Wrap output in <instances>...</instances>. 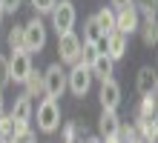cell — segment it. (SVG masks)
I'll list each match as a JSON object with an SVG mask.
<instances>
[{
	"mask_svg": "<svg viewBox=\"0 0 158 143\" xmlns=\"http://www.w3.org/2000/svg\"><path fill=\"white\" fill-rule=\"evenodd\" d=\"M9 140L12 143H38V135L29 129V123H15V132Z\"/></svg>",
	"mask_w": 158,
	"mask_h": 143,
	"instance_id": "e0dca14e",
	"label": "cell"
},
{
	"mask_svg": "<svg viewBox=\"0 0 158 143\" xmlns=\"http://www.w3.org/2000/svg\"><path fill=\"white\" fill-rule=\"evenodd\" d=\"M118 129H121V117H118L115 112L104 109V112H101V117H98V135L104 137V140H112L118 135Z\"/></svg>",
	"mask_w": 158,
	"mask_h": 143,
	"instance_id": "8fae6325",
	"label": "cell"
},
{
	"mask_svg": "<svg viewBox=\"0 0 158 143\" xmlns=\"http://www.w3.org/2000/svg\"><path fill=\"white\" fill-rule=\"evenodd\" d=\"M0 140H3V137H0Z\"/></svg>",
	"mask_w": 158,
	"mask_h": 143,
	"instance_id": "4dcf8cb0",
	"label": "cell"
},
{
	"mask_svg": "<svg viewBox=\"0 0 158 143\" xmlns=\"http://www.w3.org/2000/svg\"><path fill=\"white\" fill-rule=\"evenodd\" d=\"M63 92H66V72H63L60 63H52L43 72V94L49 100H58Z\"/></svg>",
	"mask_w": 158,
	"mask_h": 143,
	"instance_id": "3957f363",
	"label": "cell"
},
{
	"mask_svg": "<svg viewBox=\"0 0 158 143\" xmlns=\"http://www.w3.org/2000/svg\"><path fill=\"white\" fill-rule=\"evenodd\" d=\"M101 40H104V32L98 29V23H95V17H86V23H83V40L81 43H86V46H101Z\"/></svg>",
	"mask_w": 158,
	"mask_h": 143,
	"instance_id": "9a60e30c",
	"label": "cell"
},
{
	"mask_svg": "<svg viewBox=\"0 0 158 143\" xmlns=\"http://www.w3.org/2000/svg\"><path fill=\"white\" fill-rule=\"evenodd\" d=\"M144 132V143H155V117H138Z\"/></svg>",
	"mask_w": 158,
	"mask_h": 143,
	"instance_id": "44dd1931",
	"label": "cell"
},
{
	"mask_svg": "<svg viewBox=\"0 0 158 143\" xmlns=\"http://www.w3.org/2000/svg\"><path fill=\"white\" fill-rule=\"evenodd\" d=\"M49 14H52V26H55V32H58V34L72 32V29H75L78 12H75V6H72V0H58Z\"/></svg>",
	"mask_w": 158,
	"mask_h": 143,
	"instance_id": "7a4b0ae2",
	"label": "cell"
},
{
	"mask_svg": "<svg viewBox=\"0 0 158 143\" xmlns=\"http://www.w3.org/2000/svg\"><path fill=\"white\" fill-rule=\"evenodd\" d=\"M58 126H60V106H58V100L43 97L40 106H38V129L43 132V135H52V132H58Z\"/></svg>",
	"mask_w": 158,
	"mask_h": 143,
	"instance_id": "6da1fadb",
	"label": "cell"
},
{
	"mask_svg": "<svg viewBox=\"0 0 158 143\" xmlns=\"http://www.w3.org/2000/svg\"><path fill=\"white\" fill-rule=\"evenodd\" d=\"M89 72H92V77H98V80H109L112 72H115V60L109 54L98 52L95 57H92V63H89Z\"/></svg>",
	"mask_w": 158,
	"mask_h": 143,
	"instance_id": "30bf717a",
	"label": "cell"
},
{
	"mask_svg": "<svg viewBox=\"0 0 158 143\" xmlns=\"http://www.w3.org/2000/svg\"><path fill=\"white\" fill-rule=\"evenodd\" d=\"M81 37L75 32H63L58 34V54H60V63H69V66H75L78 63V57H81Z\"/></svg>",
	"mask_w": 158,
	"mask_h": 143,
	"instance_id": "8992f818",
	"label": "cell"
},
{
	"mask_svg": "<svg viewBox=\"0 0 158 143\" xmlns=\"http://www.w3.org/2000/svg\"><path fill=\"white\" fill-rule=\"evenodd\" d=\"M138 26H141V14L135 12V6H127V9H121V12H115V32H121L124 37L135 34Z\"/></svg>",
	"mask_w": 158,
	"mask_h": 143,
	"instance_id": "ba28073f",
	"label": "cell"
},
{
	"mask_svg": "<svg viewBox=\"0 0 158 143\" xmlns=\"http://www.w3.org/2000/svg\"><path fill=\"white\" fill-rule=\"evenodd\" d=\"M6 114V109H3V89H0V117Z\"/></svg>",
	"mask_w": 158,
	"mask_h": 143,
	"instance_id": "83f0119b",
	"label": "cell"
},
{
	"mask_svg": "<svg viewBox=\"0 0 158 143\" xmlns=\"http://www.w3.org/2000/svg\"><path fill=\"white\" fill-rule=\"evenodd\" d=\"M23 86H26V92H23L26 97H35V94H43V74L32 69V72H29V77L23 80Z\"/></svg>",
	"mask_w": 158,
	"mask_h": 143,
	"instance_id": "ac0fdd59",
	"label": "cell"
},
{
	"mask_svg": "<svg viewBox=\"0 0 158 143\" xmlns=\"http://www.w3.org/2000/svg\"><path fill=\"white\" fill-rule=\"evenodd\" d=\"M9 83V60L6 57H0V89Z\"/></svg>",
	"mask_w": 158,
	"mask_h": 143,
	"instance_id": "d4e9b609",
	"label": "cell"
},
{
	"mask_svg": "<svg viewBox=\"0 0 158 143\" xmlns=\"http://www.w3.org/2000/svg\"><path fill=\"white\" fill-rule=\"evenodd\" d=\"M20 3H23V0H0V6H3V12H17V9H20Z\"/></svg>",
	"mask_w": 158,
	"mask_h": 143,
	"instance_id": "484cf974",
	"label": "cell"
},
{
	"mask_svg": "<svg viewBox=\"0 0 158 143\" xmlns=\"http://www.w3.org/2000/svg\"><path fill=\"white\" fill-rule=\"evenodd\" d=\"M132 6H135V12H138V14H144V17H155V6H158V0H132Z\"/></svg>",
	"mask_w": 158,
	"mask_h": 143,
	"instance_id": "7402d4cb",
	"label": "cell"
},
{
	"mask_svg": "<svg viewBox=\"0 0 158 143\" xmlns=\"http://www.w3.org/2000/svg\"><path fill=\"white\" fill-rule=\"evenodd\" d=\"M98 97H101V106L109 109V112H115L118 109V103H121V86L118 80H101V92H98Z\"/></svg>",
	"mask_w": 158,
	"mask_h": 143,
	"instance_id": "9c48e42d",
	"label": "cell"
},
{
	"mask_svg": "<svg viewBox=\"0 0 158 143\" xmlns=\"http://www.w3.org/2000/svg\"><path fill=\"white\" fill-rule=\"evenodd\" d=\"M127 43H129V37H124L121 32L106 34L104 37V54H109L112 60H121V57L127 54Z\"/></svg>",
	"mask_w": 158,
	"mask_h": 143,
	"instance_id": "7c38bea8",
	"label": "cell"
},
{
	"mask_svg": "<svg viewBox=\"0 0 158 143\" xmlns=\"http://www.w3.org/2000/svg\"><path fill=\"white\" fill-rule=\"evenodd\" d=\"M6 40H9V49L12 52H26V46H23V26H12L9 34H6Z\"/></svg>",
	"mask_w": 158,
	"mask_h": 143,
	"instance_id": "ffe728a7",
	"label": "cell"
},
{
	"mask_svg": "<svg viewBox=\"0 0 158 143\" xmlns=\"http://www.w3.org/2000/svg\"><path fill=\"white\" fill-rule=\"evenodd\" d=\"M155 86H158L155 69H152V66H141V72H138V77H135L138 94H155Z\"/></svg>",
	"mask_w": 158,
	"mask_h": 143,
	"instance_id": "4fadbf2b",
	"label": "cell"
},
{
	"mask_svg": "<svg viewBox=\"0 0 158 143\" xmlns=\"http://www.w3.org/2000/svg\"><path fill=\"white\" fill-rule=\"evenodd\" d=\"M138 117H155V94H144V103H141Z\"/></svg>",
	"mask_w": 158,
	"mask_h": 143,
	"instance_id": "603a6c76",
	"label": "cell"
},
{
	"mask_svg": "<svg viewBox=\"0 0 158 143\" xmlns=\"http://www.w3.org/2000/svg\"><path fill=\"white\" fill-rule=\"evenodd\" d=\"M89 86H92V72H89V66L75 63V66L66 72V89L75 94V97H83V94L89 92Z\"/></svg>",
	"mask_w": 158,
	"mask_h": 143,
	"instance_id": "5b68a950",
	"label": "cell"
},
{
	"mask_svg": "<svg viewBox=\"0 0 158 143\" xmlns=\"http://www.w3.org/2000/svg\"><path fill=\"white\" fill-rule=\"evenodd\" d=\"M29 3L35 6V12H38V14H49L52 9H55V3H58V0H29Z\"/></svg>",
	"mask_w": 158,
	"mask_h": 143,
	"instance_id": "cb8c5ba5",
	"label": "cell"
},
{
	"mask_svg": "<svg viewBox=\"0 0 158 143\" xmlns=\"http://www.w3.org/2000/svg\"><path fill=\"white\" fill-rule=\"evenodd\" d=\"M23 46H26V52H29V54L40 52L43 46H46V26H43V20H40L38 14L23 26Z\"/></svg>",
	"mask_w": 158,
	"mask_h": 143,
	"instance_id": "277c9868",
	"label": "cell"
},
{
	"mask_svg": "<svg viewBox=\"0 0 158 143\" xmlns=\"http://www.w3.org/2000/svg\"><path fill=\"white\" fill-rule=\"evenodd\" d=\"M3 14H6V12H3V6H0V23H3Z\"/></svg>",
	"mask_w": 158,
	"mask_h": 143,
	"instance_id": "f1b7e54d",
	"label": "cell"
},
{
	"mask_svg": "<svg viewBox=\"0 0 158 143\" xmlns=\"http://www.w3.org/2000/svg\"><path fill=\"white\" fill-rule=\"evenodd\" d=\"M0 143H12V140H0Z\"/></svg>",
	"mask_w": 158,
	"mask_h": 143,
	"instance_id": "f546056e",
	"label": "cell"
},
{
	"mask_svg": "<svg viewBox=\"0 0 158 143\" xmlns=\"http://www.w3.org/2000/svg\"><path fill=\"white\" fill-rule=\"evenodd\" d=\"M109 3H112V9H115V12H121V9L132 6V0H109Z\"/></svg>",
	"mask_w": 158,
	"mask_h": 143,
	"instance_id": "4316f807",
	"label": "cell"
},
{
	"mask_svg": "<svg viewBox=\"0 0 158 143\" xmlns=\"http://www.w3.org/2000/svg\"><path fill=\"white\" fill-rule=\"evenodd\" d=\"M12 120L15 123H29L32 120V114H35V106H32V97H26V94H20V97L15 100V106H12Z\"/></svg>",
	"mask_w": 158,
	"mask_h": 143,
	"instance_id": "5bb4252c",
	"label": "cell"
},
{
	"mask_svg": "<svg viewBox=\"0 0 158 143\" xmlns=\"http://www.w3.org/2000/svg\"><path fill=\"white\" fill-rule=\"evenodd\" d=\"M6 60H9V80L15 83H23L29 77V72L35 69L29 52H12V57H6Z\"/></svg>",
	"mask_w": 158,
	"mask_h": 143,
	"instance_id": "52a82bcc",
	"label": "cell"
},
{
	"mask_svg": "<svg viewBox=\"0 0 158 143\" xmlns=\"http://www.w3.org/2000/svg\"><path fill=\"white\" fill-rule=\"evenodd\" d=\"M95 23H98L101 32H104V37L112 34L115 32V9H101V12L95 14Z\"/></svg>",
	"mask_w": 158,
	"mask_h": 143,
	"instance_id": "2e32d148",
	"label": "cell"
},
{
	"mask_svg": "<svg viewBox=\"0 0 158 143\" xmlns=\"http://www.w3.org/2000/svg\"><path fill=\"white\" fill-rule=\"evenodd\" d=\"M138 32H141L147 46H155V40H158V23H155V17H147V20L138 26Z\"/></svg>",
	"mask_w": 158,
	"mask_h": 143,
	"instance_id": "d6986e66",
	"label": "cell"
}]
</instances>
